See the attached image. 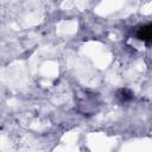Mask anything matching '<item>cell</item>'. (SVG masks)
<instances>
[{
	"instance_id": "1",
	"label": "cell",
	"mask_w": 152,
	"mask_h": 152,
	"mask_svg": "<svg viewBox=\"0 0 152 152\" xmlns=\"http://www.w3.org/2000/svg\"><path fill=\"white\" fill-rule=\"evenodd\" d=\"M137 37L138 39L145 43H152V24H147V25L139 27L137 32Z\"/></svg>"
}]
</instances>
